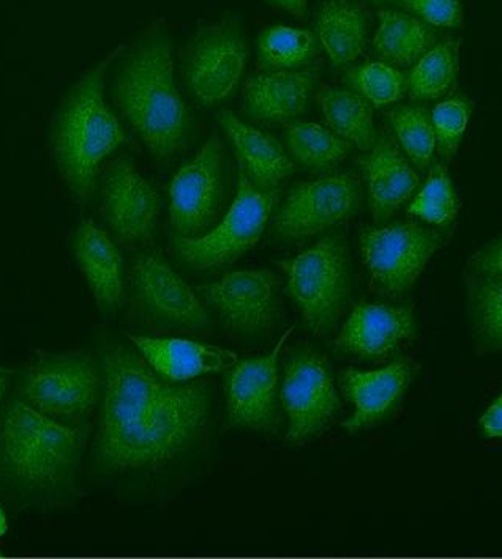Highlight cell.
<instances>
[{
	"label": "cell",
	"mask_w": 502,
	"mask_h": 559,
	"mask_svg": "<svg viewBox=\"0 0 502 559\" xmlns=\"http://www.w3.org/2000/svg\"><path fill=\"white\" fill-rule=\"evenodd\" d=\"M103 386L95 472L167 504L205 475L215 451V386L163 379L127 342L100 340Z\"/></svg>",
	"instance_id": "6da1fadb"
},
{
	"label": "cell",
	"mask_w": 502,
	"mask_h": 559,
	"mask_svg": "<svg viewBox=\"0 0 502 559\" xmlns=\"http://www.w3.org/2000/svg\"><path fill=\"white\" fill-rule=\"evenodd\" d=\"M87 437L85 424L57 421L13 397L0 413V489L31 504L69 500Z\"/></svg>",
	"instance_id": "7a4b0ae2"
},
{
	"label": "cell",
	"mask_w": 502,
	"mask_h": 559,
	"mask_svg": "<svg viewBox=\"0 0 502 559\" xmlns=\"http://www.w3.org/2000/svg\"><path fill=\"white\" fill-rule=\"evenodd\" d=\"M114 102L159 162H170L184 148L187 108L174 80L173 43L165 32H149L128 51L114 82Z\"/></svg>",
	"instance_id": "3957f363"
},
{
	"label": "cell",
	"mask_w": 502,
	"mask_h": 559,
	"mask_svg": "<svg viewBox=\"0 0 502 559\" xmlns=\"http://www.w3.org/2000/svg\"><path fill=\"white\" fill-rule=\"evenodd\" d=\"M126 49H114L71 88L56 114L51 145L57 169L78 201L91 198L100 166L126 141L122 124L105 102V71Z\"/></svg>",
	"instance_id": "277c9868"
},
{
	"label": "cell",
	"mask_w": 502,
	"mask_h": 559,
	"mask_svg": "<svg viewBox=\"0 0 502 559\" xmlns=\"http://www.w3.org/2000/svg\"><path fill=\"white\" fill-rule=\"evenodd\" d=\"M287 290L315 336L329 337L347 311L349 301L348 249L340 237L329 235L299 254L279 263Z\"/></svg>",
	"instance_id": "5b68a950"
},
{
	"label": "cell",
	"mask_w": 502,
	"mask_h": 559,
	"mask_svg": "<svg viewBox=\"0 0 502 559\" xmlns=\"http://www.w3.org/2000/svg\"><path fill=\"white\" fill-rule=\"evenodd\" d=\"M102 386L98 356L43 354L24 369L17 396L57 421L84 424L100 405Z\"/></svg>",
	"instance_id": "8992f818"
},
{
	"label": "cell",
	"mask_w": 502,
	"mask_h": 559,
	"mask_svg": "<svg viewBox=\"0 0 502 559\" xmlns=\"http://www.w3.org/2000/svg\"><path fill=\"white\" fill-rule=\"evenodd\" d=\"M131 309L154 333H212V320L198 292L156 252H140L130 266Z\"/></svg>",
	"instance_id": "52a82bcc"
},
{
	"label": "cell",
	"mask_w": 502,
	"mask_h": 559,
	"mask_svg": "<svg viewBox=\"0 0 502 559\" xmlns=\"http://www.w3.org/2000/svg\"><path fill=\"white\" fill-rule=\"evenodd\" d=\"M279 201V191H262L252 183L244 167L238 164L236 199L223 219L202 237L188 240L176 238L174 248L185 265L198 272H219L233 265L248 249L258 243L272 210Z\"/></svg>",
	"instance_id": "ba28073f"
},
{
	"label": "cell",
	"mask_w": 502,
	"mask_h": 559,
	"mask_svg": "<svg viewBox=\"0 0 502 559\" xmlns=\"http://www.w3.org/2000/svg\"><path fill=\"white\" fill-rule=\"evenodd\" d=\"M281 407L287 413V447L307 444L326 432L340 412L329 362L312 347L291 352L283 366Z\"/></svg>",
	"instance_id": "9c48e42d"
},
{
	"label": "cell",
	"mask_w": 502,
	"mask_h": 559,
	"mask_svg": "<svg viewBox=\"0 0 502 559\" xmlns=\"http://www.w3.org/2000/svg\"><path fill=\"white\" fill-rule=\"evenodd\" d=\"M441 245V234L416 223L365 227L361 234L362 259L370 277L381 294L392 298L411 290Z\"/></svg>",
	"instance_id": "30bf717a"
},
{
	"label": "cell",
	"mask_w": 502,
	"mask_h": 559,
	"mask_svg": "<svg viewBox=\"0 0 502 559\" xmlns=\"http://www.w3.org/2000/svg\"><path fill=\"white\" fill-rule=\"evenodd\" d=\"M195 290L227 331L247 340L269 337L283 316L279 280L269 270L227 273Z\"/></svg>",
	"instance_id": "8fae6325"
},
{
	"label": "cell",
	"mask_w": 502,
	"mask_h": 559,
	"mask_svg": "<svg viewBox=\"0 0 502 559\" xmlns=\"http://www.w3.org/2000/svg\"><path fill=\"white\" fill-rule=\"evenodd\" d=\"M361 202V185L351 174L299 181L273 216L272 233L284 241L307 240L351 218Z\"/></svg>",
	"instance_id": "7c38bea8"
},
{
	"label": "cell",
	"mask_w": 502,
	"mask_h": 559,
	"mask_svg": "<svg viewBox=\"0 0 502 559\" xmlns=\"http://www.w3.org/2000/svg\"><path fill=\"white\" fill-rule=\"evenodd\" d=\"M223 209V148L219 131L173 178L170 218L176 238H195L217 226Z\"/></svg>",
	"instance_id": "4fadbf2b"
},
{
	"label": "cell",
	"mask_w": 502,
	"mask_h": 559,
	"mask_svg": "<svg viewBox=\"0 0 502 559\" xmlns=\"http://www.w3.org/2000/svg\"><path fill=\"white\" fill-rule=\"evenodd\" d=\"M247 62L244 38L227 24L201 28L182 55L188 91L202 105H215L233 94Z\"/></svg>",
	"instance_id": "5bb4252c"
},
{
	"label": "cell",
	"mask_w": 502,
	"mask_h": 559,
	"mask_svg": "<svg viewBox=\"0 0 502 559\" xmlns=\"http://www.w3.org/2000/svg\"><path fill=\"white\" fill-rule=\"evenodd\" d=\"M294 326L284 331L276 347L262 358L245 359L227 369L224 376L226 412L230 426L273 436L279 432L281 418L277 405L279 359L284 342Z\"/></svg>",
	"instance_id": "9a60e30c"
},
{
	"label": "cell",
	"mask_w": 502,
	"mask_h": 559,
	"mask_svg": "<svg viewBox=\"0 0 502 559\" xmlns=\"http://www.w3.org/2000/svg\"><path fill=\"white\" fill-rule=\"evenodd\" d=\"M102 212L116 240L140 248L154 237L160 195L133 163L117 159L103 176Z\"/></svg>",
	"instance_id": "2e32d148"
},
{
	"label": "cell",
	"mask_w": 502,
	"mask_h": 559,
	"mask_svg": "<svg viewBox=\"0 0 502 559\" xmlns=\"http://www.w3.org/2000/svg\"><path fill=\"white\" fill-rule=\"evenodd\" d=\"M416 376L418 365L408 358L395 359L386 368L370 372L343 370L340 373L341 391L354 405V413L341 423V427L349 433H358L389 419Z\"/></svg>",
	"instance_id": "e0dca14e"
},
{
	"label": "cell",
	"mask_w": 502,
	"mask_h": 559,
	"mask_svg": "<svg viewBox=\"0 0 502 559\" xmlns=\"http://www.w3.org/2000/svg\"><path fill=\"white\" fill-rule=\"evenodd\" d=\"M415 337L416 322L411 309L359 302L341 326L335 347L359 358L381 359Z\"/></svg>",
	"instance_id": "ac0fdd59"
},
{
	"label": "cell",
	"mask_w": 502,
	"mask_h": 559,
	"mask_svg": "<svg viewBox=\"0 0 502 559\" xmlns=\"http://www.w3.org/2000/svg\"><path fill=\"white\" fill-rule=\"evenodd\" d=\"M369 190L370 210L376 224H384L420 188V176L390 134L377 138L358 159Z\"/></svg>",
	"instance_id": "d6986e66"
},
{
	"label": "cell",
	"mask_w": 502,
	"mask_h": 559,
	"mask_svg": "<svg viewBox=\"0 0 502 559\" xmlns=\"http://www.w3.org/2000/svg\"><path fill=\"white\" fill-rule=\"evenodd\" d=\"M127 337L160 377L174 383L191 382L208 373L222 372L238 362L234 352L201 342L135 334Z\"/></svg>",
	"instance_id": "ffe728a7"
},
{
	"label": "cell",
	"mask_w": 502,
	"mask_h": 559,
	"mask_svg": "<svg viewBox=\"0 0 502 559\" xmlns=\"http://www.w3.org/2000/svg\"><path fill=\"white\" fill-rule=\"evenodd\" d=\"M73 251L98 308L103 314H114L126 295L124 258L116 238L85 221L74 234Z\"/></svg>",
	"instance_id": "44dd1931"
},
{
	"label": "cell",
	"mask_w": 502,
	"mask_h": 559,
	"mask_svg": "<svg viewBox=\"0 0 502 559\" xmlns=\"http://www.w3.org/2000/svg\"><path fill=\"white\" fill-rule=\"evenodd\" d=\"M316 73L313 69L272 71L244 85V108L259 123H288L307 110Z\"/></svg>",
	"instance_id": "7402d4cb"
},
{
	"label": "cell",
	"mask_w": 502,
	"mask_h": 559,
	"mask_svg": "<svg viewBox=\"0 0 502 559\" xmlns=\"http://www.w3.org/2000/svg\"><path fill=\"white\" fill-rule=\"evenodd\" d=\"M219 119L252 183L262 191H280L284 180L294 173V164L280 142L241 122L231 110H220Z\"/></svg>",
	"instance_id": "603a6c76"
},
{
	"label": "cell",
	"mask_w": 502,
	"mask_h": 559,
	"mask_svg": "<svg viewBox=\"0 0 502 559\" xmlns=\"http://www.w3.org/2000/svg\"><path fill=\"white\" fill-rule=\"evenodd\" d=\"M369 14L351 0H323L316 32L335 69L362 56L369 38Z\"/></svg>",
	"instance_id": "cb8c5ba5"
},
{
	"label": "cell",
	"mask_w": 502,
	"mask_h": 559,
	"mask_svg": "<svg viewBox=\"0 0 502 559\" xmlns=\"http://www.w3.org/2000/svg\"><path fill=\"white\" fill-rule=\"evenodd\" d=\"M377 17L380 26L373 38V49L381 62L411 67L436 45L432 26L415 14L383 10Z\"/></svg>",
	"instance_id": "d4e9b609"
},
{
	"label": "cell",
	"mask_w": 502,
	"mask_h": 559,
	"mask_svg": "<svg viewBox=\"0 0 502 559\" xmlns=\"http://www.w3.org/2000/svg\"><path fill=\"white\" fill-rule=\"evenodd\" d=\"M324 123L352 147L369 152L376 142L375 114L358 92L323 85L316 94Z\"/></svg>",
	"instance_id": "484cf974"
},
{
	"label": "cell",
	"mask_w": 502,
	"mask_h": 559,
	"mask_svg": "<svg viewBox=\"0 0 502 559\" xmlns=\"http://www.w3.org/2000/svg\"><path fill=\"white\" fill-rule=\"evenodd\" d=\"M465 288L477 354H502V276L466 272Z\"/></svg>",
	"instance_id": "4316f807"
},
{
	"label": "cell",
	"mask_w": 502,
	"mask_h": 559,
	"mask_svg": "<svg viewBox=\"0 0 502 559\" xmlns=\"http://www.w3.org/2000/svg\"><path fill=\"white\" fill-rule=\"evenodd\" d=\"M284 138L295 162L316 173H329L352 151V144L326 124L293 120L287 123Z\"/></svg>",
	"instance_id": "83f0119b"
},
{
	"label": "cell",
	"mask_w": 502,
	"mask_h": 559,
	"mask_svg": "<svg viewBox=\"0 0 502 559\" xmlns=\"http://www.w3.org/2000/svg\"><path fill=\"white\" fill-rule=\"evenodd\" d=\"M460 41L457 38L436 43L412 66L408 92L415 102L443 98L454 87L458 74Z\"/></svg>",
	"instance_id": "f1b7e54d"
},
{
	"label": "cell",
	"mask_w": 502,
	"mask_h": 559,
	"mask_svg": "<svg viewBox=\"0 0 502 559\" xmlns=\"http://www.w3.org/2000/svg\"><path fill=\"white\" fill-rule=\"evenodd\" d=\"M318 51L315 35L287 26L266 28L258 38V69L288 71L305 66Z\"/></svg>",
	"instance_id": "f546056e"
},
{
	"label": "cell",
	"mask_w": 502,
	"mask_h": 559,
	"mask_svg": "<svg viewBox=\"0 0 502 559\" xmlns=\"http://www.w3.org/2000/svg\"><path fill=\"white\" fill-rule=\"evenodd\" d=\"M387 120L412 166L429 169L436 152L432 112L422 105H401L387 112Z\"/></svg>",
	"instance_id": "4dcf8cb0"
},
{
	"label": "cell",
	"mask_w": 502,
	"mask_h": 559,
	"mask_svg": "<svg viewBox=\"0 0 502 559\" xmlns=\"http://www.w3.org/2000/svg\"><path fill=\"white\" fill-rule=\"evenodd\" d=\"M458 198L452 183L446 164H433L429 177L411 205L408 206V215L415 216L430 226L448 227L457 218Z\"/></svg>",
	"instance_id": "1f68e13d"
},
{
	"label": "cell",
	"mask_w": 502,
	"mask_h": 559,
	"mask_svg": "<svg viewBox=\"0 0 502 559\" xmlns=\"http://www.w3.org/2000/svg\"><path fill=\"white\" fill-rule=\"evenodd\" d=\"M348 81L375 108L400 102L408 92V78L397 67L386 62L358 67L349 71Z\"/></svg>",
	"instance_id": "d6a6232c"
},
{
	"label": "cell",
	"mask_w": 502,
	"mask_h": 559,
	"mask_svg": "<svg viewBox=\"0 0 502 559\" xmlns=\"http://www.w3.org/2000/svg\"><path fill=\"white\" fill-rule=\"evenodd\" d=\"M472 105L466 96H454L437 103L432 110L434 139H436V153L443 162H451L460 148L469 119H471Z\"/></svg>",
	"instance_id": "836d02e7"
},
{
	"label": "cell",
	"mask_w": 502,
	"mask_h": 559,
	"mask_svg": "<svg viewBox=\"0 0 502 559\" xmlns=\"http://www.w3.org/2000/svg\"><path fill=\"white\" fill-rule=\"evenodd\" d=\"M408 12L432 27H458L463 23L460 0H401Z\"/></svg>",
	"instance_id": "e575fe53"
},
{
	"label": "cell",
	"mask_w": 502,
	"mask_h": 559,
	"mask_svg": "<svg viewBox=\"0 0 502 559\" xmlns=\"http://www.w3.org/2000/svg\"><path fill=\"white\" fill-rule=\"evenodd\" d=\"M468 273L490 274L502 276V234L483 245L479 251L469 259Z\"/></svg>",
	"instance_id": "d590c367"
},
{
	"label": "cell",
	"mask_w": 502,
	"mask_h": 559,
	"mask_svg": "<svg viewBox=\"0 0 502 559\" xmlns=\"http://www.w3.org/2000/svg\"><path fill=\"white\" fill-rule=\"evenodd\" d=\"M479 426L483 437L502 438V393L500 397L491 402L487 412L480 416Z\"/></svg>",
	"instance_id": "8d00e7d4"
},
{
	"label": "cell",
	"mask_w": 502,
	"mask_h": 559,
	"mask_svg": "<svg viewBox=\"0 0 502 559\" xmlns=\"http://www.w3.org/2000/svg\"><path fill=\"white\" fill-rule=\"evenodd\" d=\"M273 5L280 7V9L287 10L294 16H304L305 10H307L308 0H269Z\"/></svg>",
	"instance_id": "74e56055"
},
{
	"label": "cell",
	"mask_w": 502,
	"mask_h": 559,
	"mask_svg": "<svg viewBox=\"0 0 502 559\" xmlns=\"http://www.w3.org/2000/svg\"><path fill=\"white\" fill-rule=\"evenodd\" d=\"M13 369L0 368V404H2L3 396H5L7 384L12 379Z\"/></svg>",
	"instance_id": "f35d334b"
},
{
	"label": "cell",
	"mask_w": 502,
	"mask_h": 559,
	"mask_svg": "<svg viewBox=\"0 0 502 559\" xmlns=\"http://www.w3.org/2000/svg\"><path fill=\"white\" fill-rule=\"evenodd\" d=\"M7 532H9V520H7L5 512L0 509V537Z\"/></svg>",
	"instance_id": "ab89813d"
},
{
	"label": "cell",
	"mask_w": 502,
	"mask_h": 559,
	"mask_svg": "<svg viewBox=\"0 0 502 559\" xmlns=\"http://www.w3.org/2000/svg\"><path fill=\"white\" fill-rule=\"evenodd\" d=\"M2 555H3V554H2V550H0V558H2Z\"/></svg>",
	"instance_id": "60d3db41"
}]
</instances>
